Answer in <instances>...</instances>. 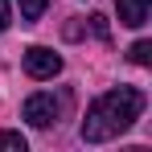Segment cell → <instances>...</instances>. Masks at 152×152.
Here are the masks:
<instances>
[{"mask_svg": "<svg viewBox=\"0 0 152 152\" xmlns=\"http://www.w3.org/2000/svg\"><path fill=\"white\" fill-rule=\"evenodd\" d=\"M91 29H95V37H99V41H107V37H111V33H107V17H99V12L91 17Z\"/></svg>", "mask_w": 152, "mask_h": 152, "instance_id": "cell-8", "label": "cell"}, {"mask_svg": "<svg viewBox=\"0 0 152 152\" xmlns=\"http://www.w3.org/2000/svg\"><path fill=\"white\" fill-rule=\"evenodd\" d=\"M25 136L21 132H0V152H25Z\"/></svg>", "mask_w": 152, "mask_h": 152, "instance_id": "cell-6", "label": "cell"}, {"mask_svg": "<svg viewBox=\"0 0 152 152\" xmlns=\"http://www.w3.org/2000/svg\"><path fill=\"white\" fill-rule=\"evenodd\" d=\"M21 115H25L33 127H50V124H58V103H53V95L37 91V95H29V99H25Z\"/></svg>", "mask_w": 152, "mask_h": 152, "instance_id": "cell-3", "label": "cell"}, {"mask_svg": "<svg viewBox=\"0 0 152 152\" xmlns=\"http://www.w3.org/2000/svg\"><path fill=\"white\" fill-rule=\"evenodd\" d=\"M127 58H132L136 66H152V41H136V45L127 50Z\"/></svg>", "mask_w": 152, "mask_h": 152, "instance_id": "cell-7", "label": "cell"}, {"mask_svg": "<svg viewBox=\"0 0 152 152\" xmlns=\"http://www.w3.org/2000/svg\"><path fill=\"white\" fill-rule=\"evenodd\" d=\"M17 8H21V21H25V25H33V21L50 8V0H17Z\"/></svg>", "mask_w": 152, "mask_h": 152, "instance_id": "cell-5", "label": "cell"}, {"mask_svg": "<svg viewBox=\"0 0 152 152\" xmlns=\"http://www.w3.org/2000/svg\"><path fill=\"white\" fill-rule=\"evenodd\" d=\"M115 8H119V25L140 29V25H148V8H152V0H115Z\"/></svg>", "mask_w": 152, "mask_h": 152, "instance_id": "cell-4", "label": "cell"}, {"mask_svg": "<svg viewBox=\"0 0 152 152\" xmlns=\"http://www.w3.org/2000/svg\"><path fill=\"white\" fill-rule=\"evenodd\" d=\"M8 21H12V17H8V0H0V33L8 29Z\"/></svg>", "mask_w": 152, "mask_h": 152, "instance_id": "cell-9", "label": "cell"}, {"mask_svg": "<svg viewBox=\"0 0 152 152\" xmlns=\"http://www.w3.org/2000/svg\"><path fill=\"white\" fill-rule=\"evenodd\" d=\"M148 107V95L140 86H115L86 107V119H82V140L86 144H107L115 136H124L127 127L136 124Z\"/></svg>", "mask_w": 152, "mask_h": 152, "instance_id": "cell-1", "label": "cell"}, {"mask_svg": "<svg viewBox=\"0 0 152 152\" xmlns=\"http://www.w3.org/2000/svg\"><path fill=\"white\" fill-rule=\"evenodd\" d=\"M25 74L29 78H53V74H62V58L50 50V45H29L25 50Z\"/></svg>", "mask_w": 152, "mask_h": 152, "instance_id": "cell-2", "label": "cell"}]
</instances>
